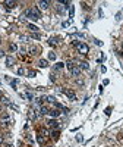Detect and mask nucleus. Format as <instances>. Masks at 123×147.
Segmentation results:
<instances>
[{
    "label": "nucleus",
    "instance_id": "15",
    "mask_svg": "<svg viewBox=\"0 0 123 147\" xmlns=\"http://www.w3.org/2000/svg\"><path fill=\"white\" fill-rule=\"evenodd\" d=\"M28 116H29L31 119H37V113H35V110H32V109H31V110H29V115H28Z\"/></svg>",
    "mask_w": 123,
    "mask_h": 147
},
{
    "label": "nucleus",
    "instance_id": "23",
    "mask_svg": "<svg viewBox=\"0 0 123 147\" xmlns=\"http://www.w3.org/2000/svg\"><path fill=\"white\" fill-rule=\"evenodd\" d=\"M24 74H25V69L24 68H19L18 69V75H24Z\"/></svg>",
    "mask_w": 123,
    "mask_h": 147
},
{
    "label": "nucleus",
    "instance_id": "4",
    "mask_svg": "<svg viewBox=\"0 0 123 147\" xmlns=\"http://www.w3.org/2000/svg\"><path fill=\"white\" fill-rule=\"evenodd\" d=\"M69 71H70V74L73 75V77H79V74H81V69H79V66H73V68H70Z\"/></svg>",
    "mask_w": 123,
    "mask_h": 147
},
{
    "label": "nucleus",
    "instance_id": "21",
    "mask_svg": "<svg viewBox=\"0 0 123 147\" xmlns=\"http://www.w3.org/2000/svg\"><path fill=\"white\" fill-rule=\"evenodd\" d=\"M65 66V63H62V62H59V63H56V69H62Z\"/></svg>",
    "mask_w": 123,
    "mask_h": 147
},
{
    "label": "nucleus",
    "instance_id": "24",
    "mask_svg": "<svg viewBox=\"0 0 123 147\" xmlns=\"http://www.w3.org/2000/svg\"><path fill=\"white\" fill-rule=\"evenodd\" d=\"M48 44H50V46H56V44H57V43H56V40H54V38H51V40L48 41Z\"/></svg>",
    "mask_w": 123,
    "mask_h": 147
},
{
    "label": "nucleus",
    "instance_id": "31",
    "mask_svg": "<svg viewBox=\"0 0 123 147\" xmlns=\"http://www.w3.org/2000/svg\"><path fill=\"white\" fill-rule=\"evenodd\" d=\"M0 96H2V93H0Z\"/></svg>",
    "mask_w": 123,
    "mask_h": 147
},
{
    "label": "nucleus",
    "instance_id": "9",
    "mask_svg": "<svg viewBox=\"0 0 123 147\" xmlns=\"http://www.w3.org/2000/svg\"><path fill=\"white\" fill-rule=\"evenodd\" d=\"M48 125H50V127H53V128H57V127H59V122L54 121V119H50V121H48Z\"/></svg>",
    "mask_w": 123,
    "mask_h": 147
},
{
    "label": "nucleus",
    "instance_id": "10",
    "mask_svg": "<svg viewBox=\"0 0 123 147\" xmlns=\"http://www.w3.org/2000/svg\"><path fill=\"white\" fill-rule=\"evenodd\" d=\"M79 69H89V65H88V62H81L79 63Z\"/></svg>",
    "mask_w": 123,
    "mask_h": 147
},
{
    "label": "nucleus",
    "instance_id": "28",
    "mask_svg": "<svg viewBox=\"0 0 123 147\" xmlns=\"http://www.w3.org/2000/svg\"><path fill=\"white\" fill-rule=\"evenodd\" d=\"M0 57H4V52L3 50H0Z\"/></svg>",
    "mask_w": 123,
    "mask_h": 147
},
{
    "label": "nucleus",
    "instance_id": "14",
    "mask_svg": "<svg viewBox=\"0 0 123 147\" xmlns=\"http://www.w3.org/2000/svg\"><path fill=\"white\" fill-rule=\"evenodd\" d=\"M4 4H6L7 8H15L16 6V2H10V0H7V2H4Z\"/></svg>",
    "mask_w": 123,
    "mask_h": 147
},
{
    "label": "nucleus",
    "instance_id": "17",
    "mask_svg": "<svg viewBox=\"0 0 123 147\" xmlns=\"http://www.w3.org/2000/svg\"><path fill=\"white\" fill-rule=\"evenodd\" d=\"M18 50V46L15 44V43H12V44H10V52H16Z\"/></svg>",
    "mask_w": 123,
    "mask_h": 147
},
{
    "label": "nucleus",
    "instance_id": "25",
    "mask_svg": "<svg viewBox=\"0 0 123 147\" xmlns=\"http://www.w3.org/2000/svg\"><path fill=\"white\" fill-rule=\"evenodd\" d=\"M38 143H44V137H43V135H38Z\"/></svg>",
    "mask_w": 123,
    "mask_h": 147
},
{
    "label": "nucleus",
    "instance_id": "6",
    "mask_svg": "<svg viewBox=\"0 0 123 147\" xmlns=\"http://www.w3.org/2000/svg\"><path fill=\"white\" fill-rule=\"evenodd\" d=\"M13 65H15V59L13 57H10V56H7L6 57V66H13Z\"/></svg>",
    "mask_w": 123,
    "mask_h": 147
},
{
    "label": "nucleus",
    "instance_id": "3",
    "mask_svg": "<svg viewBox=\"0 0 123 147\" xmlns=\"http://www.w3.org/2000/svg\"><path fill=\"white\" fill-rule=\"evenodd\" d=\"M0 122H2L3 125H9L10 122V116L7 115V113H2V115H0Z\"/></svg>",
    "mask_w": 123,
    "mask_h": 147
},
{
    "label": "nucleus",
    "instance_id": "18",
    "mask_svg": "<svg viewBox=\"0 0 123 147\" xmlns=\"http://www.w3.org/2000/svg\"><path fill=\"white\" fill-rule=\"evenodd\" d=\"M37 52H38L37 47H31V49H29V53H31V54H37Z\"/></svg>",
    "mask_w": 123,
    "mask_h": 147
},
{
    "label": "nucleus",
    "instance_id": "29",
    "mask_svg": "<svg viewBox=\"0 0 123 147\" xmlns=\"http://www.w3.org/2000/svg\"><path fill=\"white\" fill-rule=\"evenodd\" d=\"M2 143H3V138H2V137H0V144H2Z\"/></svg>",
    "mask_w": 123,
    "mask_h": 147
},
{
    "label": "nucleus",
    "instance_id": "27",
    "mask_svg": "<svg viewBox=\"0 0 123 147\" xmlns=\"http://www.w3.org/2000/svg\"><path fill=\"white\" fill-rule=\"evenodd\" d=\"M26 97H28V99H29V100H32V99H34V96H32L31 93H26Z\"/></svg>",
    "mask_w": 123,
    "mask_h": 147
},
{
    "label": "nucleus",
    "instance_id": "2",
    "mask_svg": "<svg viewBox=\"0 0 123 147\" xmlns=\"http://www.w3.org/2000/svg\"><path fill=\"white\" fill-rule=\"evenodd\" d=\"M75 46H76V49H78V52H79V53H82V54H87V53L89 52V47L85 44V43L75 41Z\"/></svg>",
    "mask_w": 123,
    "mask_h": 147
},
{
    "label": "nucleus",
    "instance_id": "26",
    "mask_svg": "<svg viewBox=\"0 0 123 147\" xmlns=\"http://www.w3.org/2000/svg\"><path fill=\"white\" fill-rule=\"evenodd\" d=\"M41 135H46V137H47V135H48V131H47V129H41Z\"/></svg>",
    "mask_w": 123,
    "mask_h": 147
},
{
    "label": "nucleus",
    "instance_id": "11",
    "mask_svg": "<svg viewBox=\"0 0 123 147\" xmlns=\"http://www.w3.org/2000/svg\"><path fill=\"white\" fill-rule=\"evenodd\" d=\"M38 65H40L41 68H47V66H48V62L46 60V59H41V60L38 62Z\"/></svg>",
    "mask_w": 123,
    "mask_h": 147
},
{
    "label": "nucleus",
    "instance_id": "1",
    "mask_svg": "<svg viewBox=\"0 0 123 147\" xmlns=\"http://www.w3.org/2000/svg\"><path fill=\"white\" fill-rule=\"evenodd\" d=\"M25 15H26L29 19H32V21H38V19H40V13H38L35 9H26Z\"/></svg>",
    "mask_w": 123,
    "mask_h": 147
},
{
    "label": "nucleus",
    "instance_id": "16",
    "mask_svg": "<svg viewBox=\"0 0 123 147\" xmlns=\"http://www.w3.org/2000/svg\"><path fill=\"white\" fill-rule=\"evenodd\" d=\"M28 28H29L31 31H34V32H37V31H38V26H35V25H32V24H28Z\"/></svg>",
    "mask_w": 123,
    "mask_h": 147
},
{
    "label": "nucleus",
    "instance_id": "5",
    "mask_svg": "<svg viewBox=\"0 0 123 147\" xmlns=\"http://www.w3.org/2000/svg\"><path fill=\"white\" fill-rule=\"evenodd\" d=\"M63 93H65L66 96H68L70 100H76V94H75V93H73V91H72V90H65Z\"/></svg>",
    "mask_w": 123,
    "mask_h": 147
},
{
    "label": "nucleus",
    "instance_id": "19",
    "mask_svg": "<svg viewBox=\"0 0 123 147\" xmlns=\"http://www.w3.org/2000/svg\"><path fill=\"white\" fill-rule=\"evenodd\" d=\"M35 75H37V74H35V71H29V72H28V77H29V78H34Z\"/></svg>",
    "mask_w": 123,
    "mask_h": 147
},
{
    "label": "nucleus",
    "instance_id": "13",
    "mask_svg": "<svg viewBox=\"0 0 123 147\" xmlns=\"http://www.w3.org/2000/svg\"><path fill=\"white\" fill-rule=\"evenodd\" d=\"M50 135H51L53 140H57V138H59V131H54V129H53V131L50 132Z\"/></svg>",
    "mask_w": 123,
    "mask_h": 147
},
{
    "label": "nucleus",
    "instance_id": "12",
    "mask_svg": "<svg viewBox=\"0 0 123 147\" xmlns=\"http://www.w3.org/2000/svg\"><path fill=\"white\" fill-rule=\"evenodd\" d=\"M48 112H50V110H48L46 106H41V107H40V113H41V115H47Z\"/></svg>",
    "mask_w": 123,
    "mask_h": 147
},
{
    "label": "nucleus",
    "instance_id": "7",
    "mask_svg": "<svg viewBox=\"0 0 123 147\" xmlns=\"http://www.w3.org/2000/svg\"><path fill=\"white\" fill-rule=\"evenodd\" d=\"M48 4H50V2H38V6H40V9H43V10L48 9Z\"/></svg>",
    "mask_w": 123,
    "mask_h": 147
},
{
    "label": "nucleus",
    "instance_id": "30",
    "mask_svg": "<svg viewBox=\"0 0 123 147\" xmlns=\"http://www.w3.org/2000/svg\"><path fill=\"white\" fill-rule=\"evenodd\" d=\"M47 147H51V146H47Z\"/></svg>",
    "mask_w": 123,
    "mask_h": 147
},
{
    "label": "nucleus",
    "instance_id": "8",
    "mask_svg": "<svg viewBox=\"0 0 123 147\" xmlns=\"http://www.w3.org/2000/svg\"><path fill=\"white\" fill-rule=\"evenodd\" d=\"M48 113H50V115H51L53 118H57V116L60 115V110H59V109H53V110H50Z\"/></svg>",
    "mask_w": 123,
    "mask_h": 147
},
{
    "label": "nucleus",
    "instance_id": "22",
    "mask_svg": "<svg viewBox=\"0 0 123 147\" xmlns=\"http://www.w3.org/2000/svg\"><path fill=\"white\" fill-rule=\"evenodd\" d=\"M66 66H68V69H70V68H73L75 65H73V62H72V60H69L68 63H66Z\"/></svg>",
    "mask_w": 123,
    "mask_h": 147
},
{
    "label": "nucleus",
    "instance_id": "20",
    "mask_svg": "<svg viewBox=\"0 0 123 147\" xmlns=\"http://www.w3.org/2000/svg\"><path fill=\"white\" fill-rule=\"evenodd\" d=\"M48 59H50V60H54V59H56V54L51 52V53H48Z\"/></svg>",
    "mask_w": 123,
    "mask_h": 147
}]
</instances>
